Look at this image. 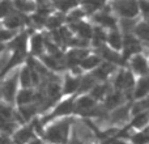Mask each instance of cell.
Returning <instances> with one entry per match:
<instances>
[{
    "label": "cell",
    "mask_w": 149,
    "mask_h": 144,
    "mask_svg": "<svg viewBox=\"0 0 149 144\" xmlns=\"http://www.w3.org/2000/svg\"><path fill=\"white\" fill-rule=\"evenodd\" d=\"M101 52H102V55L110 63H119L120 62V57H119V54H115L114 51L106 49V47H101Z\"/></svg>",
    "instance_id": "cell-32"
},
{
    "label": "cell",
    "mask_w": 149,
    "mask_h": 144,
    "mask_svg": "<svg viewBox=\"0 0 149 144\" xmlns=\"http://www.w3.org/2000/svg\"><path fill=\"white\" fill-rule=\"evenodd\" d=\"M80 64H81V67L85 68V70H92L95 66L100 64V58L98 57H86L81 60Z\"/></svg>",
    "instance_id": "cell-29"
},
{
    "label": "cell",
    "mask_w": 149,
    "mask_h": 144,
    "mask_svg": "<svg viewBox=\"0 0 149 144\" xmlns=\"http://www.w3.org/2000/svg\"><path fill=\"white\" fill-rule=\"evenodd\" d=\"M33 136H34V127L22 126V127H18L10 138H12L15 144H28L29 140Z\"/></svg>",
    "instance_id": "cell-6"
},
{
    "label": "cell",
    "mask_w": 149,
    "mask_h": 144,
    "mask_svg": "<svg viewBox=\"0 0 149 144\" xmlns=\"http://www.w3.org/2000/svg\"><path fill=\"white\" fill-rule=\"evenodd\" d=\"M148 121H149V115H148V114L147 113H140V114H137V117L134 119L132 126L140 129V127H144L145 124L148 123Z\"/></svg>",
    "instance_id": "cell-34"
},
{
    "label": "cell",
    "mask_w": 149,
    "mask_h": 144,
    "mask_svg": "<svg viewBox=\"0 0 149 144\" xmlns=\"http://www.w3.org/2000/svg\"><path fill=\"white\" fill-rule=\"evenodd\" d=\"M16 33H17V31L9 30V29L1 26V28H0V42H1V43H7V42H9L10 39L16 36Z\"/></svg>",
    "instance_id": "cell-33"
},
{
    "label": "cell",
    "mask_w": 149,
    "mask_h": 144,
    "mask_svg": "<svg viewBox=\"0 0 149 144\" xmlns=\"http://www.w3.org/2000/svg\"><path fill=\"white\" fill-rule=\"evenodd\" d=\"M124 58H128V55L136 54L140 51V45L132 36H126L124 38Z\"/></svg>",
    "instance_id": "cell-18"
},
{
    "label": "cell",
    "mask_w": 149,
    "mask_h": 144,
    "mask_svg": "<svg viewBox=\"0 0 149 144\" xmlns=\"http://www.w3.org/2000/svg\"><path fill=\"white\" fill-rule=\"evenodd\" d=\"M111 144H127V143H124L123 140H115V142H113Z\"/></svg>",
    "instance_id": "cell-46"
},
{
    "label": "cell",
    "mask_w": 149,
    "mask_h": 144,
    "mask_svg": "<svg viewBox=\"0 0 149 144\" xmlns=\"http://www.w3.org/2000/svg\"><path fill=\"white\" fill-rule=\"evenodd\" d=\"M71 28H72L74 31H77V34H79L81 38H84V39L92 38V36H93L92 28H90L88 24L81 22V21H76V22H72V26H71Z\"/></svg>",
    "instance_id": "cell-19"
},
{
    "label": "cell",
    "mask_w": 149,
    "mask_h": 144,
    "mask_svg": "<svg viewBox=\"0 0 149 144\" xmlns=\"http://www.w3.org/2000/svg\"><path fill=\"white\" fill-rule=\"evenodd\" d=\"M80 87V80L76 79V77L72 76H65L64 80V85H63V92L65 94H70V93H73L76 90H79Z\"/></svg>",
    "instance_id": "cell-22"
},
{
    "label": "cell",
    "mask_w": 149,
    "mask_h": 144,
    "mask_svg": "<svg viewBox=\"0 0 149 144\" xmlns=\"http://www.w3.org/2000/svg\"><path fill=\"white\" fill-rule=\"evenodd\" d=\"M111 71H113V64H110V63H106V64H102V66H101V67L98 68V70L95 71L94 73H92V75L95 77V79L105 80L106 77H107V75L110 73Z\"/></svg>",
    "instance_id": "cell-27"
},
{
    "label": "cell",
    "mask_w": 149,
    "mask_h": 144,
    "mask_svg": "<svg viewBox=\"0 0 149 144\" xmlns=\"http://www.w3.org/2000/svg\"><path fill=\"white\" fill-rule=\"evenodd\" d=\"M88 57V52L86 50L84 49H74V50H71L67 55H65V63H67L70 67H74V66L80 64L81 60L84 58Z\"/></svg>",
    "instance_id": "cell-12"
},
{
    "label": "cell",
    "mask_w": 149,
    "mask_h": 144,
    "mask_svg": "<svg viewBox=\"0 0 149 144\" xmlns=\"http://www.w3.org/2000/svg\"><path fill=\"white\" fill-rule=\"evenodd\" d=\"M70 126V119H62V121L55 122L47 127V130L45 131V138L52 144H64L68 139Z\"/></svg>",
    "instance_id": "cell-2"
},
{
    "label": "cell",
    "mask_w": 149,
    "mask_h": 144,
    "mask_svg": "<svg viewBox=\"0 0 149 144\" xmlns=\"http://www.w3.org/2000/svg\"><path fill=\"white\" fill-rule=\"evenodd\" d=\"M17 111H18V114L21 115V118L24 119V122H25V123H26V122H29V121H31V119L36 117V114L39 113V111H38V106H37L36 102L18 106Z\"/></svg>",
    "instance_id": "cell-13"
},
{
    "label": "cell",
    "mask_w": 149,
    "mask_h": 144,
    "mask_svg": "<svg viewBox=\"0 0 149 144\" xmlns=\"http://www.w3.org/2000/svg\"><path fill=\"white\" fill-rule=\"evenodd\" d=\"M94 108V100L92 97H88V96H84V97H80L79 100L74 102V110L76 113L82 114V115H88L90 114L92 109Z\"/></svg>",
    "instance_id": "cell-10"
},
{
    "label": "cell",
    "mask_w": 149,
    "mask_h": 144,
    "mask_svg": "<svg viewBox=\"0 0 149 144\" xmlns=\"http://www.w3.org/2000/svg\"><path fill=\"white\" fill-rule=\"evenodd\" d=\"M144 109H149V98H145V100H141L140 102L135 103L134 108V114H139L141 113Z\"/></svg>",
    "instance_id": "cell-41"
},
{
    "label": "cell",
    "mask_w": 149,
    "mask_h": 144,
    "mask_svg": "<svg viewBox=\"0 0 149 144\" xmlns=\"http://www.w3.org/2000/svg\"><path fill=\"white\" fill-rule=\"evenodd\" d=\"M63 21V17L62 16H52V17H49L46 21V26L50 29H58L60 26Z\"/></svg>",
    "instance_id": "cell-37"
},
{
    "label": "cell",
    "mask_w": 149,
    "mask_h": 144,
    "mask_svg": "<svg viewBox=\"0 0 149 144\" xmlns=\"http://www.w3.org/2000/svg\"><path fill=\"white\" fill-rule=\"evenodd\" d=\"M127 117H128V108L127 106H122L118 110H115L111 115V121L115 122V123H120V122L126 121Z\"/></svg>",
    "instance_id": "cell-25"
},
{
    "label": "cell",
    "mask_w": 149,
    "mask_h": 144,
    "mask_svg": "<svg viewBox=\"0 0 149 144\" xmlns=\"http://www.w3.org/2000/svg\"><path fill=\"white\" fill-rule=\"evenodd\" d=\"M122 26L124 28V30L128 31V29H131L132 26H134V22L130 20H123V22H122Z\"/></svg>",
    "instance_id": "cell-44"
},
{
    "label": "cell",
    "mask_w": 149,
    "mask_h": 144,
    "mask_svg": "<svg viewBox=\"0 0 149 144\" xmlns=\"http://www.w3.org/2000/svg\"><path fill=\"white\" fill-rule=\"evenodd\" d=\"M115 9L124 17H135L139 13V4L135 0H119L115 3Z\"/></svg>",
    "instance_id": "cell-5"
},
{
    "label": "cell",
    "mask_w": 149,
    "mask_h": 144,
    "mask_svg": "<svg viewBox=\"0 0 149 144\" xmlns=\"http://www.w3.org/2000/svg\"><path fill=\"white\" fill-rule=\"evenodd\" d=\"M95 21H98L100 24H102L103 26H107V28H115L116 24H115V20H114L113 17H111L109 13H100V15L95 16Z\"/></svg>",
    "instance_id": "cell-24"
},
{
    "label": "cell",
    "mask_w": 149,
    "mask_h": 144,
    "mask_svg": "<svg viewBox=\"0 0 149 144\" xmlns=\"http://www.w3.org/2000/svg\"><path fill=\"white\" fill-rule=\"evenodd\" d=\"M107 41L114 49H120L122 43H123V42H122V38H120V34H119L118 31H113V33L109 34Z\"/></svg>",
    "instance_id": "cell-31"
},
{
    "label": "cell",
    "mask_w": 149,
    "mask_h": 144,
    "mask_svg": "<svg viewBox=\"0 0 149 144\" xmlns=\"http://www.w3.org/2000/svg\"><path fill=\"white\" fill-rule=\"evenodd\" d=\"M92 37H93V42H94L95 46H101V45H102V42L105 41V39H107L106 34L103 33L101 29H95Z\"/></svg>",
    "instance_id": "cell-38"
},
{
    "label": "cell",
    "mask_w": 149,
    "mask_h": 144,
    "mask_svg": "<svg viewBox=\"0 0 149 144\" xmlns=\"http://www.w3.org/2000/svg\"><path fill=\"white\" fill-rule=\"evenodd\" d=\"M18 72L20 66L9 68L8 73L0 80V89H1V100L7 103L15 105L16 94L20 89V82H18Z\"/></svg>",
    "instance_id": "cell-1"
},
{
    "label": "cell",
    "mask_w": 149,
    "mask_h": 144,
    "mask_svg": "<svg viewBox=\"0 0 149 144\" xmlns=\"http://www.w3.org/2000/svg\"><path fill=\"white\" fill-rule=\"evenodd\" d=\"M149 93V75L141 77L137 82L136 88H135V97L136 98H144Z\"/></svg>",
    "instance_id": "cell-20"
},
{
    "label": "cell",
    "mask_w": 149,
    "mask_h": 144,
    "mask_svg": "<svg viewBox=\"0 0 149 144\" xmlns=\"http://www.w3.org/2000/svg\"><path fill=\"white\" fill-rule=\"evenodd\" d=\"M106 92H107L106 85H95L94 88H92V96L94 98H101L102 96H105Z\"/></svg>",
    "instance_id": "cell-40"
},
{
    "label": "cell",
    "mask_w": 149,
    "mask_h": 144,
    "mask_svg": "<svg viewBox=\"0 0 149 144\" xmlns=\"http://www.w3.org/2000/svg\"><path fill=\"white\" fill-rule=\"evenodd\" d=\"M123 101V97H122V93L120 92H116V93H111V94L107 96L106 98V108L107 109H113L119 106Z\"/></svg>",
    "instance_id": "cell-23"
},
{
    "label": "cell",
    "mask_w": 149,
    "mask_h": 144,
    "mask_svg": "<svg viewBox=\"0 0 149 144\" xmlns=\"http://www.w3.org/2000/svg\"><path fill=\"white\" fill-rule=\"evenodd\" d=\"M39 60H41L42 63H43L45 66L47 67V70H51V71H60L64 68V66H63L62 60L58 59V58L52 57V55H41L39 57Z\"/></svg>",
    "instance_id": "cell-16"
},
{
    "label": "cell",
    "mask_w": 149,
    "mask_h": 144,
    "mask_svg": "<svg viewBox=\"0 0 149 144\" xmlns=\"http://www.w3.org/2000/svg\"><path fill=\"white\" fill-rule=\"evenodd\" d=\"M10 58H12V52H10L8 49L0 52V72L4 71L5 68L9 67Z\"/></svg>",
    "instance_id": "cell-30"
},
{
    "label": "cell",
    "mask_w": 149,
    "mask_h": 144,
    "mask_svg": "<svg viewBox=\"0 0 149 144\" xmlns=\"http://www.w3.org/2000/svg\"><path fill=\"white\" fill-rule=\"evenodd\" d=\"M36 100V90L31 88H20L16 94L15 103L17 106L21 105H28V103H33Z\"/></svg>",
    "instance_id": "cell-9"
},
{
    "label": "cell",
    "mask_w": 149,
    "mask_h": 144,
    "mask_svg": "<svg viewBox=\"0 0 149 144\" xmlns=\"http://www.w3.org/2000/svg\"><path fill=\"white\" fill-rule=\"evenodd\" d=\"M13 115H15L13 105L4 102L3 100L0 101V124L5 123V122H9V121H15Z\"/></svg>",
    "instance_id": "cell-17"
},
{
    "label": "cell",
    "mask_w": 149,
    "mask_h": 144,
    "mask_svg": "<svg viewBox=\"0 0 149 144\" xmlns=\"http://www.w3.org/2000/svg\"><path fill=\"white\" fill-rule=\"evenodd\" d=\"M4 50H7V45H5V43H1V42H0V52L4 51Z\"/></svg>",
    "instance_id": "cell-45"
},
{
    "label": "cell",
    "mask_w": 149,
    "mask_h": 144,
    "mask_svg": "<svg viewBox=\"0 0 149 144\" xmlns=\"http://www.w3.org/2000/svg\"><path fill=\"white\" fill-rule=\"evenodd\" d=\"M131 66L136 73H139V75H147L148 73V63L141 55H136V57L132 59Z\"/></svg>",
    "instance_id": "cell-21"
},
{
    "label": "cell",
    "mask_w": 149,
    "mask_h": 144,
    "mask_svg": "<svg viewBox=\"0 0 149 144\" xmlns=\"http://www.w3.org/2000/svg\"><path fill=\"white\" fill-rule=\"evenodd\" d=\"M13 3V8H15L17 12H21L24 15H28V13H33L37 9V4L31 0H12Z\"/></svg>",
    "instance_id": "cell-14"
},
{
    "label": "cell",
    "mask_w": 149,
    "mask_h": 144,
    "mask_svg": "<svg viewBox=\"0 0 149 144\" xmlns=\"http://www.w3.org/2000/svg\"><path fill=\"white\" fill-rule=\"evenodd\" d=\"M94 81H95V77L93 75H88V76L82 77V80H80L79 90L80 92H86V90L92 89L93 85H94Z\"/></svg>",
    "instance_id": "cell-28"
},
{
    "label": "cell",
    "mask_w": 149,
    "mask_h": 144,
    "mask_svg": "<svg viewBox=\"0 0 149 144\" xmlns=\"http://www.w3.org/2000/svg\"><path fill=\"white\" fill-rule=\"evenodd\" d=\"M85 8H86L88 13H92L94 10H97L101 5L103 4V0H85L84 1Z\"/></svg>",
    "instance_id": "cell-36"
},
{
    "label": "cell",
    "mask_w": 149,
    "mask_h": 144,
    "mask_svg": "<svg viewBox=\"0 0 149 144\" xmlns=\"http://www.w3.org/2000/svg\"><path fill=\"white\" fill-rule=\"evenodd\" d=\"M73 110H74V102H73V100H72V98H70V100H65V101H63V102H60L59 105L55 108V110L52 111V114H50V115H49V118L43 119V122L49 121V119L55 118V117L68 115V114H71Z\"/></svg>",
    "instance_id": "cell-7"
},
{
    "label": "cell",
    "mask_w": 149,
    "mask_h": 144,
    "mask_svg": "<svg viewBox=\"0 0 149 144\" xmlns=\"http://www.w3.org/2000/svg\"><path fill=\"white\" fill-rule=\"evenodd\" d=\"M26 21H28L26 15H24V13H21V12H17V10L15 9L13 12H10L5 18H3L1 25L4 26V28L9 29V30L18 31L25 24H28Z\"/></svg>",
    "instance_id": "cell-3"
},
{
    "label": "cell",
    "mask_w": 149,
    "mask_h": 144,
    "mask_svg": "<svg viewBox=\"0 0 149 144\" xmlns=\"http://www.w3.org/2000/svg\"><path fill=\"white\" fill-rule=\"evenodd\" d=\"M84 16V13H82V10H73V12L70 13V16L67 17V20L72 21V22H76V21H79L80 18Z\"/></svg>",
    "instance_id": "cell-42"
},
{
    "label": "cell",
    "mask_w": 149,
    "mask_h": 144,
    "mask_svg": "<svg viewBox=\"0 0 149 144\" xmlns=\"http://www.w3.org/2000/svg\"><path fill=\"white\" fill-rule=\"evenodd\" d=\"M136 31H137V36H139L140 38L149 42V22L140 24V25L137 26Z\"/></svg>",
    "instance_id": "cell-35"
},
{
    "label": "cell",
    "mask_w": 149,
    "mask_h": 144,
    "mask_svg": "<svg viewBox=\"0 0 149 144\" xmlns=\"http://www.w3.org/2000/svg\"><path fill=\"white\" fill-rule=\"evenodd\" d=\"M0 1H1V0H0Z\"/></svg>",
    "instance_id": "cell-49"
},
{
    "label": "cell",
    "mask_w": 149,
    "mask_h": 144,
    "mask_svg": "<svg viewBox=\"0 0 149 144\" xmlns=\"http://www.w3.org/2000/svg\"><path fill=\"white\" fill-rule=\"evenodd\" d=\"M13 10H15V8H13L12 0H1L0 1V20L5 18Z\"/></svg>",
    "instance_id": "cell-26"
},
{
    "label": "cell",
    "mask_w": 149,
    "mask_h": 144,
    "mask_svg": "<svg viewBox=\"0 0 149 144\" xmlns=\"http://www.w3.org/2000/svg\"><path fill=\"white\" fill-rule=\"evenodd\" d=\"M28 42H29V36L26 31L16 33V36L8 42L7 49L10 52H26Z\"/></svg>",
    "instance_id": "cell-4"
},
{
    "label": "cell",
    "mask_w": 149,
    "mask_h": 144,
    "mask_svg": "<svg viewBox=\"0 0 149 144\" xmlns=\"http://www.w3.org/2000/svg\"><path fill=\"white\" fill-rule=\"evenodd\" d=\"M29 46H30V52L33 57H41L43 55V51H45V38L42 34L37 33V34H33L29 39Z\"/></svg>",
    "instance_id": "cell-8"
},
{
    "label": "cell",
    "mask_w": 149,
    "mask_h": 144,
    "mask_svg": "<svg viewBox=\"0 0 149 144\" xmlns=\"http://www.w3.org/2000/svg\"><path fill=\"white\" fill-rule=\"evenodd\" d=\"M139 7H140V9H141V12L144 13L147 17H149V1H147V0H140Z\"/></svg>",
    "instance_id": "cell-43"
},
{
    "label": "cell",
    "mask_w": 149,
    "mask_h": 144,
    "mask_svg": "<svg viewBox=\"0 0 149 144\" xmlns=\"http://www.w3.org/2000/svg\"><path fill=\"white\" fill-rule=\"evenodd\" d=\"M0 144H3V135L0 134Z\"/></svg>",
    "instance_id": "cell-47"
},
{
    "label": "cell",
    "mask_w": 149,
    "mask_h": 144,
    "mask_svg": "<svg viewBox=\"0 0 149 144\" xmlns=\"http://www.w3.org/2000/svg\"><path fill=\"white\" fill-rule=\"evenodd\" d=\"M1 26H3V25H1V22H0V28H1Z\"/></svg>",
    "instance_id": "cell-48"
},
{
    "label": "cell",
    "mask_w": 149,
    "mask_h": 144,
    "mask_svg": "<svg viewBox=\"0 0 149 144\" xmlns=\"http://www.w3.org/2000/svg\"><path fill=\"white\" fill-rule=\"evenodd\" d=\"M132 142L135 144H147L149 143V131L141 132V134H137L132 138Z\"/></svg>",
    "instance_id": "cell-39"
},
{
    "label": "cell",
    "mask_w": 149,
    "mask_h": 144,
    "mask_svg": "<svg viewBox=\"0 0 149 144\" xmlns=\"http://www.w3.org/2000/svg\"><path fill=\"white\" fill-rule=\"evenodd\" d=\"M132 87H134V77H132V75L130 73V72L122 71L115 80V88L119 92H120V90L128 92Z\"/></svg>",
    "instance_id": "cell-11"
},
{
    "label": "cell",
    "mask_w": 149,
    "mask_h": 144,
    "mask_svg": "<svg viewBox=\"0 0 149 144\" xmlns=\"http://www.w3.org/2000/svg\"><path fill=\"white\" fill-rule=\"evenodd\" d=\"M18 82L20 88H33V81H31V68L28 64L20 67L18 72Z\"/></svg>",
    "instance_id": "cell-15"
}]
</instances>
